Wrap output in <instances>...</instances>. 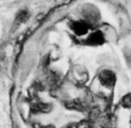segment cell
Wrapping results in <instances>:
<instances>
[{"label": "cell", "instance_id": "obj_1", "mask_svg": "<svg viewBox=\"0 0 131 128\" xmlns=\"http://www.w3.org/2000/svg\"><path fill=\"white\" fill-rule=\"evenodd\" d=\"M82 17L84 19V21L87 23H96L99 20L100 13L97 7L91 5H87L82 8Z\"/></svg>", "mask_w": 131, "mask_h": 128}, {"label": "cell", "instance_id": "obj_2", "mask_svg": "<svg viewBox=\"0 0 131 128\" xmlns=\"http://www.w3.org/2000/svg\"><path fill=\"white\" fill-rule=\"evenodd\" d=\"M99 81L105 87H112L115 82V75L111 71H103L99 75Z\"/></svg>", "mask_w": 131, "mask_h": 128}, {"label": "cell", "instance_id": "obj_3", "mask_svg": "<svg viewBox=\"0 0 131 128\" xmlns=\"http://www.w3.org/2000/svg\"><path fill=\"white\" fill-rule=\"evenodd\" d=\"M72 30L78 35H85L89 30V25L86 21H73L70 25Z\"/></svg>", "mask_w": 131, "mask_h": 128}, {"label": "cell", "instance_id": "obj_4", "mask_svg": "<svg viewBox=\"0 0 131 128\" xmlns=\"http://www.w3.org/2000/svg\"><path fill=\"white\" fill-rule=\"evenodd\" d=\"M104 42H105V36L100 31L92 33L87 39V43L90 45H100L103 44Z\"/></svg>", "mask_w": 131, "mask_h": 128}, {"label": "cell", "instance_id": "obj_5", "mask_svg": "<svg viewBox=\"0 0 131 128\" xmlns=\"http://www.w3.org/2000/svg\"><path fill=\"white\" fill-rule=\"evenodd\" d=\"M29 12H28V11L26 10H22L20 11V12L18 13V15H17V18H16V20L19 22V23H24L25 21H27V20L29 19Z\"/></svg>", "mask_w": 131, "mask_h": 128}, {"label": "cell", "instance_id": "obj_6", "mask_svg": "<svg viewBox=\"0 0 131 128\" xmlns=\"http://www.w3.org/2000/svg\"><path fill=\"white\" fill-rule=\"evenodd\" d=\"M124 54H125V58H126L127 63H128V65L131 67V49H127L124 51Z\"/></svg>", "mask_w": 131, "mask_h": 128}]
</instances>
